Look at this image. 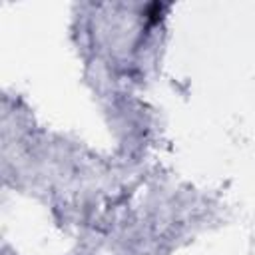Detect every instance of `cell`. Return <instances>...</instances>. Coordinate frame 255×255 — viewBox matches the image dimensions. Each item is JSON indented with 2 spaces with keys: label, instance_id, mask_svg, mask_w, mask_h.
<instances>
[{
  "label": "cell",
  "instance_id": "cell-1",
  "mask_svg": "<svg viewBox=\"0 0 255 255\" xmlns=\"http://www.w3.org/2000/svg\"><path fill=\"white\" fill-rule=\"evenodd\" d=\"M163 4H149L147 6V12H145V16H147V20H149V24H155L159 18H161V12H163Z\"/></svg>",
  "mask_w": 255,
  "mask_h": 255
}]
</instances>
